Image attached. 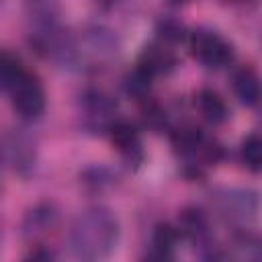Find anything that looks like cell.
<instances>
[{"mask_svg":"<svg viewBox=\"0 0 262 262\" xmlns=\"http://www.w3.org/2000/svg\"><path fill=\"white\" fill-rule=\"evenodd\" d=\"M119 242V221L106 207L82 211L70 229V248L80 262H104Z\"/></svg>","mask_w":262,"mask_h":262,"instance_id":"cell-1","label":"cell"},{"mask_svg":"<svg viewBox=\"0 0 262 262\" xmlns=\"http://www.w3.org/2000/svg\"><path fill=\"white\" fill-rule=\"evenodd\" d=\"M190 53L207 68H223L233 59L231 45L213 31H194L190 37Z\"/></svg>","mask_w":262,"mask_h":262,"instance_id":"cell-2","label":"cell"},{"mask_svg":"<svg viewBox=\"0 0 262 262\" xmlns=\"http://www.w3.org/2000/svg\"><path fill=\"white\" fill-rule=\"evenodd\" d=\"M10 96H12V108L16 111V115L20 119L33 121L45 108V92H43L39 80L33 78L31 74H27L16 84V88L10 92Z\"/></svg>","mask_w":262,"mask_h":262,"instance_id":"cell-3","label":"cell"},{"mask_svg":"<svg viewBox=\"0 0 262 262\" xmlns=\"http://www.w3.org/2000/svg\"><path fill=\"white\" fill-rule=\"evenodd\" d=\"M219 213L231 223H248L256 217L258 199L252 190L244 188H229L219 194Z\"/></svg>","mask_w":262,"mask_h":262,"instance_id":"cell-4","label":"cell"},{"mask_svg":"<svg viewBox=\"0 0 262 262\" xmlns=\"http://www.w3.org/2000/svg\"><path fill=\"white\" fill-rule=\"evenodd\" d=\"M4 160L16 174H27L35 164V141L23 131L14 129L4 137Z\"/></svg>","mask_w":262,"mask_h":262,"instance_id":"cell-5","label":"cell"},{"mask_svg":"<svg viewBox=\"0 0 262 262\" xmlns=\"http://www.w3.org/2000/svg\"><path fill=\"white\" fill-rule=\"evenodd\" d=\"M225 262H262V235H235L227 248Z\"/></svg>","mask_w":262,"mask_h":262,"instance_id":"cell-6","label":"cell"},{"mask_svg":"<svg viewBox=\"0 0 262 262\" xmlns=\"http://www.w3.org/2000/svg\"><path fill=\"white\" fill-rule=\"evenodd\" d=\"M233 92L239 98V102L246 104V106L260 104L262 102V80H260V76L250 68L237 70L235 76H233Z\"/></svg>","mask_w":262,"mask_h":262,"instance_id":"cell-7","label":"cell"},{"mask_svg":"<svg viewBox=\"0 0 262 262\" xmlns=\"http://www.w3.org/2000/svg\"><path fill=\"white\" fill-rule=\"evenodd\" d=\"M111 141L113 145L129 160H139L141 158V139L139 133L133 125H129L127 121H117L111 127Z\"/></svg>","mask_w":262,"mask_h":262,"instance_id":"cell-8","label":"cell"},{"mask_svg":"<svg viewBox=\"0 0 262 262\" xmlns=\"http://www.w3.org/2000/svg\"><path fill=\"white\" fill-rule=\"evenodd\" d=\"M84 111H86V119L92 127H106L113 125L111 117L115 113V104L113 100L102 94V92H90L84 98Z\"/></svg>","mask_w":262,"mask_h":262,"instance_id":"cell-9","label":"cell"},{"mask_svg":"<svg viewBox=\"0 0 262 262\" xmlns=\"http://www.w3.org/2000/svg\"><path fill=\"white\" fill-rule=\"evenodd\" d=\"M55 221H57V213H55L53 205L41 203L27 213L25 223H23V233L27 237H37L39 233H45L47 229H51L55 225Z\"/></svg>","mask_w":262,"mask_h":262,"instance_id":"cell-10","label":"cell"},{"mask_svg":"<svg viewBox=\"0 0 262 262\" xmlns=\"http://www.w3.org/2000/svg\"><path fill=\"white\" fill-rule=\"evenodd\" d=\"M174 55L170 49H164L162 45H149L145 47V51L141 53V59H139V70H143L145 74L149 76H156L160 72H168L172 66H174Z\"/></svg>","mask_w":262,"mask_h":262,"instance_id":"cell-11","label":"cell"},{"mask_svg":"<svg viewBox=\"0 0 262 262\" xmlns=\"http://www.w3.org/2000/svg\"><path fill=\"white\" fill-rule=\"evenodd\" d=\"M196 104H199L201 115L209 123H213V125L223 123L227 119V104H225V100L215 90H211V88H203L196 94Z\"/></svg>","mask_w":262,"mask_h":262,"instance_id":"cell-12","label":"cell"},{"mask_svg":"<svg viewBox=\"0 0 262 262\" xmlns=\"http://www.w3.org/2000/svg\"><path fill=\"white\" fill-rule=\"evenodd\" d=\"M27 74H29V72L23 68V63H20L14 55H10L8 51L2 53V57H0V84H2V88H4L6 92H12V90L16 88V84H18Z\"/></svg>","mask_w":262,"mask_h":262,"instance_id":"cell-13","label":"cell"},{"mask_svg":"<svg viewBox=\"0 0 262 262\" xmlns=\"http://www.w3.org/2000/svg\"><path fill=\"white\" fill-rule=\"evenodd\" d=\"M242 162L252 172H262V135L252 133L239 145Z\"/></svg>","mask_w":262,"mask_h":262,"instance_id":"cell-14","label":"cell"},{"mask_svg":"<svg viewBox=\"0 0 262 262\" xmlns=\"http://www.w3.org/2000/svg\"><path fill=\"white\" fill-rule=\"evenodd\" d=\"M178 221H180L178 229H180L184 235L192 237V239L203 237L205 231H207V217H205L199 209H184V211L180 213V219H178Z\"/></svg>","mask_w":262,"mask_h":262,"instance_id":"cell-15","label":"cell"},{"mask_svg":"<svg viewBox=\"0 0 262 262\" xmlns=\"http://www.w3.org/2000/svg\"><path fill=\"white\" fill-rule=\"evenodd\" d=\"M172 143L184 156L186 154H194L196 149L203 147V133H201V129H194V127L178 129L174 133V137H172Z\"/></svg>","mask_w":262,"mask_h":262,"instance_id":"cell-16","label":"cell"},{"mask_svg":"<svg viewBox=\"0 0 262 262\" xmlns=\"http://www.w3.org/2000/svg\"><path fill=\"white\" fill-rule=\"evenodd\" d=\"M176 239H178V229L168 225V223H160L154 231V246H156V252H162V254H172L174 246H176Z\"/></svg>","mask_w":262,"mask_h":262,"instance_id":"cell-17","label":"cell"},{"mask_svg":"<svg viewBox=\"0 0 262 262\" xmlns=\"http://www.w3.org/2000/svg\"><path fill=\"white\" fill-rule=\"evenodd\" d=\"M23 262H55V256H53V252H51L49 248L37 246V248H33V250L23 258Z\"/></svg>","mask_w":262,"mask_h":262,"instance_id":"cell-18","label":"cell"},{"mask_svg":"<svg viewBox=\"0 0 262 262\" xmlns=\"http://www.w3.org/2000/svg\"><path fill=\"white\" fill-rule=\"evenodd\" d=\"M141 262H174L172 254H162V252H154L149 256H145Z\"/></svg>","mask_w":262,"mask_h":262,"instance_id":"cell-19","label":"cell"}]
</instances>
